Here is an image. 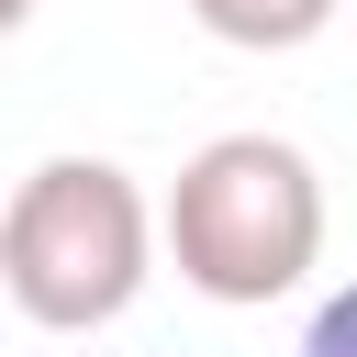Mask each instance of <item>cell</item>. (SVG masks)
<instances>
[{"label": "cell", "instance_id": "obj_1", "mask_svg": "<svg viewBox=\"0 0 357 357\" xmlns=\"http://www.w3.org/2000/svg\"><path fill=\"white\" fill-rule=\"evenodd\" d=\"M156 245H167V212H145V190L112 156H45L0 212V279L45 335H100L112 312H134V290L156 279Z\"/></svg>", "mask_w": 357, "mask_h": 357}, {"label": "cell", "instance_id": "obj_2", "mask_svg": "<svg viewBox=\"0 0 357 357\" xmlns=\"http://www.w3.org/2000/svg\"><path fill=\"white\" fill-rule=\"evenodd\" d=\"M324 257V178L290 134H212L178 190H167V268L223 301V312H257L279 290H301Z\"/></svg>", "mask_w": 357, "mask_h": 357}, {"label": "cell", "instance_id": "obj_3", "mask_svg": "<svg viewBox=\"0 0 357 357\" xmlns=\"http://www.w3.org/2000/svg\"><path fill=\"white\" fill-rule=\"evenodd\" d=\"M335 11H346V0H190V22H201L212 45H234V56H290V45H312Z\"/></svg>", "mask_w": 357, "mask_h": 357}, {"label": "cell", "instance_id": "obj_4", "mask_svg": "<svg viewBox=\"0 0 357 357\" xmlns=\"http://www.w3.org/2000/svg\"><path fill=\"white\" fill-rule=\"evenodd\" d=\"M290 357H357V279H346V290H324V312L301 324V346H290Z\"/></svg>", "mask_w": 357, "mask_h": 357}]
</instances>
